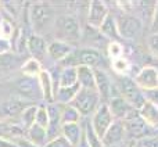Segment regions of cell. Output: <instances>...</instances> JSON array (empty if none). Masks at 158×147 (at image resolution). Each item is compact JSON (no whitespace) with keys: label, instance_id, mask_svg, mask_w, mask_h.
Returning a JSON list of instances; mask_svg holds the SVG:
<instances>
[{"label":"cell","instance_id":"6da1fadb","mask_svg":"<svg viewBox=\"0 0 158 147\" xmlns=\"http://www.w3.org/2000/svg\"><path fill=\"white\" fill-rule=\"evenodd\" d=\"M56 19V11L52 4L44 2H36L29 8V22L35 31V35L42 36L53 28Z\"/></svg>","mask_w":158,"mask_h":147},{"label":"cell","instance_id":"7a4b0ae2","mask_svg":"<svg viewBox=\"0 0 158 147\" xmlns=\"http://www.w3.org/2000/svg\"><path fill=\"white\" fill-rule=\"evenodd\" d=\"M53 32L56 35V40H63L67 43H74L82 38V29L78 18L72 14H60L56 15Z\"/></svg>","mask_w":158,"mask_h":147},{"label":"cell","instance_id":"3957f363","mask_svg":"<svg viewBox=\"0 0 158 147\" xmlns=\"http://www.w3.org/2000/svg\"><path fill=\"white\" fill-rule=\"evenodd\" d=\"M117 86H118V93L122 96L123 99L126 100V103L131 104L135 110H139L143 104L147 101L146 99V94L136 83L132 78L129 76L123 75L119 76L117 82Z\"/></svg>","mask_w":158,"mask_h":147},{"label":"cell","instance_id":"277c9868","mask_svg":"<svg viewBox=\"0 0 158 147\" xmlns=\"http://www.w3.org/2000/svg\"><path fill=\"white\" fill-rule=\"evenodd\" d=\"M65 67H90L93 69H100V65L103 64V56L100 52L92 47H86V49L75 50L65 61H64Z\"/></svg>","mask_w":158,"mask_h":147},{"label":"cell","instance_id":"5b68a950","mask_svg":"<svg viewBox=\"0 0 158 147\" xmlns=\"http://www.w3.org/2000/svg\"><path fill=\"white\" fill-rule=\"evenodd\" d=\"M101 104L100 97H98L96 90L90 89H79L78 93L75 94L74 100L69 103L75 110L81 114V117H87V115L93 114L97 110V107Z\"/></svg>","mask_w":158,"mask_h":147},{"label":"cell","instance_id":"8992f818","mask_svg":"<svg viewBox=\"0 0 158 147\" xmlns=\"http://www.w3.org/2000/svg\"><path fill=\"white\" fill-rule=\"evenodd\" d=\"M115 22H117L118 33L123 39H136L142 33L143 22L132 13H125L121 10L115 18Z\"/></svg>","mask_w":158,"mask_h":147},{"label":"cell","instance_id":"52a82bcc","mask_svg":"<svg viewBox=\"0 0 158 147\" xmlns=\"http://www.w3.org/2000/svg\"><path fill=\"white\" fill-rule=\"evenodd\" d=\"M123 126H125V132H126V136H129L131 139L133 140H140L146 139V137H150L153 136V131L142 118L139 117V112L135 114L133 117L128 118L126 121H123Z\"/></svg>","mask_w":158,"mask_h":147},{"label":"cell","instance_id":"ba28073f","mask_svg":"<svg viewBox=\"0 0 158 147\" xmlns=\"http://www.w3.org/2000/svg\"><path fill=\"white\" fill-rule=\"evenodd\" d=\"M114 121L115 120L112 118V114L110 111L107 103H101L97 107V110L93 112L90 124H92V128L94 129V132L97 133V136L100 139H103V136L106 135V132L108 131V128L112 125Z\"/></svg>","mask_w":158,"mask_h":147},{"label":"cell","instance_id":"9c48e42d","mask_svg":"<svg viewBox=\"0 0 158 147\" xmlns=\"http://www.w3.org/2000/svg\"><path fill=\"white\" fill-rule=\"evenodd\" d=\"M107 106H108L110 111H111L112 118H114L115 121H122V122L139 112L137 110H135L131 104L126 103V100L119 93H118V94H112L111 97H110Z\"/></svg>","mask_w":158,"mask_h":147},{"label":"cell","instance_id":"30bf717a","mask_svg":"<svg viewBox=\"0 0 158 147\" xmlns=\"http://www.w3.org/2000/svg\"><path fill=\"white\" fill-rule=\"evenodd\" d=\"M135 83L143 92H151L158 89V68L154 65H146L135 75Z\"/></svg>","mask_w":158,"mask_h":147},{"label":"cell","instance_id":"8fae6325","mask_svg":"<svg viewBox=\"0 0 158 147\" xmlns=\"http://www.w3.org/2000/svg\"><path fill=\"white\" fill-rule=\"evenodd\" d=\"M110 15V8L100 0H93L87 7V24L93 29H98L106 18Z\"/></svg>","mask_w":158,"mask_h":147},{"label":"cell","instance_id":"7c38bea8","mask_svg":"<svg viewBox=\"0 0 158 147\" xmlns=\"http://www.w3.org/2000/svg\"><path fill=\"white\" fill-rule=\"evenodd\" d=\"M126 136L125 126H123L122 121H114L112 125L108 128L106 135L103 136L101 142H103V147H117L122 143L123 137Z\"/></svg>","mask_w":158,"mask_h":147},{"label":"cell","instance_id":"4fadbf2b","mask_svg":"<svg viewBox=\"0 0 158 147\" xmlns=\"http://www.w3.org/2000/svg\"><path fill=\"white\" fill-rule=\"evenodd\" d=\"M74 52L75 47L71 43H67L63 40H53L47 46V56L57 63H61V61L64 63Z\"/></svg>","mask_w":158,"mask_h":147},{"label":"cell","instance_id":"5bb4252c","mask_svg":"<svg viewBox=\"0 0 158 147\" xmlns=\"http://www.w3.org/2000/svg\"><path fill=\"white\" fill-rule=\"evenodd\" d=\"M38 82H39V87H40V93H42V99L46 103L53 104L54 101V94H56V86H54V78L53 74L50 71L43 69L38 76Z\"/></svg>","mask_w":158,"mask_h":147},{"label":"cell","instance_id":"9a60e30c","mask_svg":"<svg viewBox=\"0 0 158 147\" xmlns=\"http://www.w3.org/2000/svg\"><path fill=\"white\" fill-rule=\"evenodd\" d=\"M18 93L25 99V100H33L36 99L40 93V87H39L38 78H29V76H24V78L18 79L15 83Z\"/></svg>","mask_w":158,"mask_h":147},{"label":"cell","instance_id":"2e32d148","mask_svg":"<svg viewBox=\"0 0 158 147\" xmlns=\"http://www.w3.org/2000/svg\"><path fill=\"white\" fill-rule=\"evenodd\" d=\"M94 82H96V92L100 97L101 103H107L112 93V83L110 76L103 69H94Z\"/></svg>","mask_w":158,"mask_h":147},{"label":"cell","instance_id":"e0dca14e","mask_svg":"<svg viewBox=\"0 0 158 147\" xmlns=\"http://www.w3.org/2000/svg\"><path fill=\"white\" fill-rule=\"evenodd\" d=\"M47 42L44 40L43 36L39 35H31L27 40V49L31 54V58H35L39 63L44 60V57L47 56Z\"/></svg>","mask_w":158,"mask_h":147},{"label":"cell","instance_id":"ac0fdd59","mask_svg":"<svg viewBox=\"0 0 158 147\" xmlns=\"http://www.w3.org/2000/svg\"><path fill=\"white\" fill-rule=\"evenodd\" d=\"M28 106L29 104H27V101L15 100V99H11V100L0 104V121H10L18 117V115H21L22 110Z\"/></svg>","mask_w":158,"mask_h":147},{"label":"cell","instance_id":"d6986e66","mask_svg":"<svg viewBox=\"0 0 158 147\" xmlns=\"http://www.w3.org/2000/svg\"><path fill=\"white\" fill-rule=\"evenodd\" d=\"M27 131L19 122L15 121H0V137L14 142L15 139L24 137Z\"/></svg>","mask_w":158,"mask_h":147},{"label":"cell","instance_id":"ffe728a7","mask_svg":"<svg viewBox=\"0 0 158 147\" xmlns=\"http://www.w3.org/2000/svg\"><path fill=\"white\" fill-rule=\"evenodd\" d=\"M139 117L150 126L151 129H158V106L151 101H146L139 110Z\"/></svg>","mask_w":158,"mask_h":147},{"label":"cell","instance_id":"44dd1931","mask_svg":"<svg viewBox=\"0 0 158 147\" xmlns=\"http://www.w3.org/2000/svg\"><path fill=\"white\" fill-rule=\"evenodd\" d=\"M77 78L78 85L82 89H90L96 90V82H94V69L90 67L79 65L77 67Z\"/></svg>","mask_w":158,"mask_h":147},{"label":"cell","instance_id":"7402d4cb","mask_svg":"<svg viewBox=\"0 0 158 147\" xmlns=\"http://www.w3.org/2000/svg\"><path fill=\"white\" fill-rule=\"evenodd\" d=\"M61 136H64L74 147L79 145L83 137V128L81 124H65L61 125Z\"/></svg>","mask_w":158,"mask_h":147},{"label":"cell","instance_id":"603a6c76","mask_svg":"<svg viewBox=\"0 0 158 147\" xmlns=\"http://www.w3.org/2000/svg\"><path fill=\"white\" fill-rule=\"evenodd\" d=\"M25 137L38 147H43L47 142H49V133H47V131L43 128H40V126L36 125V124H33L29 129H27Z\"/></svg>","mask_w":158,"mask_h":147},{"label":"cell","instance_id":"cb8c5ba5","mask_svg":"<svg viewBox=\"0 0 158 147\" xmlns=\"http://www.w3.org/2000/svg\"><path fill=\"white\" fill-rule=\"evenodd\" d=\"M78 85L77 67H64L58 74L57 87H72Z\"/></svg>","mask_w":158,"mask_h":147},{"label":"cell","instance_id":"d4e9b609","mask_svg":"<svg viewBox=\"0 0 158 147\" xmlns=\"http://www.w3.org/2000/svg\"><path fill=\"white\" fill-rule=\"evenodd\" d=\"M98 32L101 36L107 39H111L112 42H117V39H119V33H118V28H117V22H115V17L110 14L106 18V21L101 24V27L98 28Z\"/></svg>","mask_w":158,"mask_h":147},{"label":"cell","instance_id":"484cf974","mask_svg":"<svg viewBox=\"0 0 158 147\" xmlns=\"http://www.w3.org/2000/svg\"><path fill=\"white\" fill-rule=\"evenodd\" d=\"M79 89H81L79 85H75L72 87H57L54 94V101L60 106H67L74 100L75 94L78 93Z\"/></svg>","mask_w":158,"mask_h":147},{"label":"cell","instance_id":"4316f807","mask_svg":"<svg viewBox=\"0 0 158 147\" xmlns=\"http://www.w3.org/2000/svg\"><path fill=\"white\" fill-rule=\"evenodd\" d=\"M21 71L24 76H29V78H38L39 74L43 71L42 63H39L35 58H28L21 67Z\"/></svg>","mask_w":158,"mask_h":147},{"label":"cell","instance_id":"83f0119b","mask_svg":"<svg viewBox=\"0 0 158 147\" xmlns=\"http://www.w3.org/2000/svg\"><path fill=\"white\" fill-rule=\"evenodd\" d=\"M81 114L74 108L72 106H61V125L65 124H79L81 121Z\"/></svg>","mask_w":158,"mask_h":147},{"label":"cell","instance_id":"f1b7e54d","mask_svg":"<svg viewBox=\"0 0 158 147\" xmlns=\"http://www.w3.org/2000/svg\"><path fill=\"white\" fill-rule=\"evenodd\" d=\"M36 110H38V106H28L22 110L21 115H19V121H21V125L27 129H29L31 126L35 124V120H36Z\"/></svg>","mask_w":158,"mask_h":147},{"label":"cell","instance_id":"f546056e","mask_svg":"<svg viewBox=\"0 0 158 147\" xmlns=\"http://www.w3.org/2000/svg\"><path fill=\"white\" fill-rule=\"evenodd\" d=\"M83 135H85V139H86V142L89 143L90 147H103V142H101V139L97 136L94 129L92 128V124L90 122H87L86 125H85Z\"/></svg>","mask_w":158,"mask_h":147},{"label":"cell","instance_id":"4dcf8cb0","mask_svg":"<svg viewBox=\"0 0 158 147\" xmlns=\"http://www.w3.org/2000/svg\"><path fill=\"white\" fill-rule=\"evenodd\" d=\"M35 124H36V125H39L40 128H43V129H46V131H47L49 124H50V120H49V112H47L46 106H38Z\"/></svg>","mask_w":158,"mask_h":147},{"label":"cell","instance_id":"1f68e13d","mask_svg":"<svg viewBox=\"0 0 158 147\" xmlns=\"http://www.w3.org/2000/svg\"><path fill=\"white\" fill-rule=\"evenodd\" d=\"M112 69H114L117 74H119L121 76L126 75L131 69V65H129V61L123 57H119L117 60H112Z\"/></svg>","mask_w":158,"mask_h":147},{"label":"cell","instance_id":"d6a6232c","mask_svg":"<svg viewBox=\"0 0 158 147\" xmlns=\"http://www.w3.org/2000/svg\"><path fill=\"white\" fill-rule=\"evenodd\" d=\"M107 54L111 60H117V58L122 57L123 54V46L119 42H111V43L107 46Z\"/></svg>","mask_w":158,"mask_h":147},{"label":"cell","instance_id":"836d02e7","mask_svg":"<svg viewBox=\"0 0 158 147\" xmlns=\"http://www.w3.org/2000/svg\"><path fill=\"white\" fill-rule=\"evenodd\" d=\"M14 33V27L10 21L7 19H2L0 21V38H4V39H8L13 36Z\"/></svg>","mask_w":158,"mask_h":147},{"label":"cell","instance_id":"e575fe53","mask_svg":"<svg viewBox=\"0 0 158 147\" xmlns=\"http://www.w3.org/2000/svg\"><path fill=\"white\" fill-rule=\"evenodd\" d=\"M43 147H74V146H72L71 143H69L64 136L58 135V136H56V137H53V139H50L49 142H47Z\"/></svg>","mask_w":158,"mask_h":147},{"label":"cell","instance_id":"d590c367","mask_svg":"<svg viewBox=\"0 0 158 147\" xmlns=\"http://www.w3.org/2000/svg\"><path fill=\"white\" fill-rule=\"evenodd\" d=\"M147 46L151 54L156 58H158V33H151L147 39Z\"/></svg>","mask_w":158,"mask_h":147},{"label":"cell","instance_id":"8d00e7d4","mask_svg":"<svg viewBox=\"0 0 158 147\" xmlns=\"http://www.w3.org/2000/svg\"><path fill=\"white\" fill-rule=\"evenodd\" d=\"M137 145L142 147H158V136L153 135L150 137H146V139L137 142Z\"/></svg>","mask_w":158,"mask_h":147},{"label":"cell","instance_id":"74e56055","mask_svg":"<svg viewBox=\"0 0 158 147\" xmlns=\"http://www.w3.org/2000/svg\"><path fill=\"white\" fill-rule=\"evenodd\" d=\"M151 32L153 33H158V2H156V6H154V11H153V17H151Z\"/></svg>","mask_w":158,"mask_h":147},{"label":"cell","instance_id":"f35d334b","mask_svg":"<svg viewBox=\"0 0 158 147\" xmlns=\"http://www.w3.org/2000/svg\"><path fill=\"white\" fill-rule=\"evenodd\" d=\"M10 50H11V42L8 39L0 38V56L7 54Z\"/></svg>","mask_w":158,"mask_h":147},{"label":"cell","instance_id":"ab89813d","mask_svg":"<svg viewBox=\"0 0 158 147\" xmlns=\"http://www.w3.org/2000/svg\"><path fill=\"white\" fill-rule=\"evenodd\" d=\"M14 145L17 147H38L36 145H33L32 142H29V140L27 139V137H19V139H15L14 140Z\"/></svg>","mask_w":158,"mask_h":147},{"label":"cell","instance_id":"60d3db41","mask_svg":"<svg viewBox=\"0 0 158 147\" xmlns=\"http://www.w3.org/2000/svg\"><path fill=\"white\" fill-rule=\"evenodd\" d=\"M144 94L148 101H151V103H154L156 106H158V89L151 90V92H146Z\"/></svg>","mask_w":158,"mask_h":147},{"label":"cell","instance_id":"b9f144b4","mask_svg":"<svg viewBox=\"0 0 158 147\" xmlns=\"http://www.w3.org/2000/svg\"><path fill=\"white\" fill-rule=\"evenodd\" d=\"M0 147H17L14 145V142H10V140H6L0 137Z\"/></svg>","mask_w":158,"mask_h":147},{"label":"cell","instance_id":"7bdbcfd3","mask_svg":"<svg viewBox=\"0 0 158 147\" xmlns=\"http://www.w3.org/2000/svg\"><path fill=\"white\" fill-rule=\"evenodd\" d=\"M77 147H90V146H89V143H87V142H86V139H85V135H83V137H82V140L79 142V145H78Z\"/></svg>","mask_w":158,"mask_h":147},{"label":"cell","instance_id":"ee69618b","mask_svg":"<svg viewBox=\"0 0 158 147\" xmlns=\"http://www.w3.org/2000/svg\"><path fill=\"white\" fill-rule=\"evenodd\" d=\"M128 147H136V145H135V143H129Z\"/></svg>","mask_w":158,"mask_h":147},{"label":"cell","instance_id":"f6af8a7d","mask_svg":"<svg viewBox=\"0 0 158 147\" xmlns=\"http://www.w3.org/2000/svg\"><path fill=\"white\" fill-rule=\"evenodd\" d=\"M136 147H142V146H139V145H137V143H136Z\"/></svg>","mask_w":158,"mask_h":147}]
</instances>
